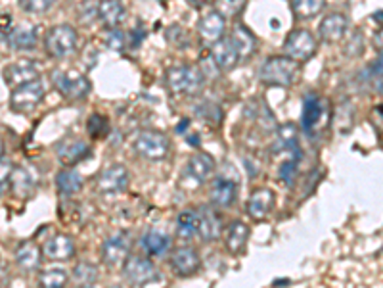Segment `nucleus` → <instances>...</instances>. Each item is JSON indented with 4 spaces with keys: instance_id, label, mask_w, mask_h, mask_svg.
Instances as JSON below:
<instances>
[{
    "instance_id": "nucleus-10",
    "label": "nucleus",
    "mask_w": 383,
    "mask_h": 288,
    "mask_svg": "<svg viewBox=\"0 0 383 288\" xmlns=\"http://www.w3.org/2000/svg\"><path fill=\"white\" fill-rule=\"evenodd\" d=\"M316 39L311 31L306 29H293L286 39L283 45V52L286 56H290L291 60L295 62H308L314 54H316Z\"/></svg>"
},
{
    "instance_id": "nucleus-17",
    "label": "nucleus",
    "mask_w": 383,
    "mask_h": 288,
    "mask_svg": "<svg viewBox=\"0 0 383 288\" xmlns=\"http://www.w3.org/2000/svg\"><path fill=\"white\" fill-rule=\"evenodd\" d=\"M4 81L10 89H17V86L31 83V81H37L38 79V68L29 60H19V62L10 63L4 68Z\"/></svg>"
},
{
    "instance_id": "nucleus-15",
    "label": "nucleus",
    "mask_w": 383,
    "mask_h": 288,
    "mask_svg": "<svg viewBox=\"0 0 383 288\" xmlns=\"http://www.w3.org/2000/svg\"><path fill=\"white\" fill-rule=\"evenodd\" d=\"M276 206V196L274 192L267 187L255 188L251 196L247 198L245 204V211L253 221H263L270 215V211L274 210Z\"/></svg>"
},
{
    "instance_id": "nucleus-32",
    "label": "nucleus",
    "mask_w": 383,
    "mask_h": 288,
    "mask_svg": "<svg viewBox=\"0 0 383 288\" xmlns=\"http://www.w3.org/2000/svg\"><path fill=\"white\" fill-rule=\"evenodd\" d=\"M33 188H35V179H33V175L29 173V169H25V167H14V173H12V187H10V190H12L15 196L25 198V196H29L31 192H33Z\"/></svg>"
},
{
    "instance_id": "nucleus-27",
    "label": "nucleus",
    "mask_w": 383,
    "mask_h": 288,
    "mask_svg": "<svg viewBox=\"0 0 383 288\" xmlns=\"http://www.w3.org/2000/svg\"><path fill=\"white\" fill-rule=\"evenodd\" d=\"M228 37L230 40H232V45L236 47L242 62L247 60L249 56H253L255 48H257V40H255V35H253L247 27H244V25H236V27L230 31Z\"/></svg>"
},
{
    "instance_id": "nucleus-26",
    "label": "nucleus",
    "mask_w": 383,
    "mask_h": 288,
    "mask_svg": "<svg viewBox=\"0 0 383 288\" xmlns=\"http://www.w3.org/2000/svg\"><path fill=\"white\" fill-rule=\"evenodd\" d=\"M247 241H249V227L245 225L244 221H232L226 229V236H224L230 254L240 256L247 246Z\"/></svg>"
},
{
    "instance_id": "nucleus-35",
    "label": "nucleus",
    "mask_w": 383,
    "mask_h": 288,
    "mask_svg": "<svg viewBox=\"0 0 383 288\" xmlns=\"http://www.w3.org/2000/svg\"><path fill=\"white\" fill-rule=\"evenodd\" d=\"M326 0H291V10L299 20H311L324 10Z\"/></svg>"
},
{
    "instance_id": "nucleus-38",
    "label": "nucleus",
    "mask_w": 383,
    "mask_h": 288,
    "mask_svg": "<svg viewBox=\"0 0 383 288\" xmlns=\"http://www.w3.org/2000/svg\"><path fill=\"white\" fill-rule=\"evenodd\" d=\"M86 131L91 135L92 139H106L109 135V119L102 114H92L86 121Z\"/></svg>"
},
{
    "instance_id": "nucleus-28",
    "label": "nucleus",
    "mask_w": 383,
    "mask_h": 288,
    "mask_svg": "<svg viewBox=\"0 0 383 288\" xmlns=\"http://www.w3.org/2000/svg\"><path fill=\"white\" fill-rule=\"evenodd\" d=\"M176 234L182 241H192L194 236L199 234V211L198 210H184L176 218Z\"/></svg>"
},
{
    "instance_id": "nucleus-7",
    "label": "nucleus",
    "mask_w": 383,
    "mask_h": 288,
    "mask_svg": "<svg viewBox=\"0 0 383 288\" xmlns=\"http://www.w3.org/2000/svg\"><path fill=\"white\" fill-rule=\"evenodd\" d=\"M129 181L130 173L125 165L109 164L98 173V177L94 181V188L102 196H115L127 190Z\"/></svg>"
},
{
    "instance_id": "nucleus-25",
    "label": "nucleus",
    "mask_w": 383,
    "mask_h": 288,
    "mask_svg": "<svg viewBox=\"0 0 383 288\" xmlns=\"http://www.w3.org/2000/svg\"><path fill=\"white\" fill-rule=\"evenodd\" d=\"M96 17L106 29H115L125 17V6L121 0H100L96 4Z\"/></svg>"
},
{
    "instance_id": "nucleus-24",
    "label": "nucleus",
    "mask_w": 383,
    "mask_h": 288,
    "mask_svg": "<svg viewBox=\"0 0 383 288\" xmlns=\"http://www.w3.org/2000/svg\"><path fill=\"white\" fill-rule=\"evenodd\" d=\"M42 250L35 242H23L15 250V264L25 273H35L42 265Z\"/></svg>"
},
{
    "instance_id": "nucleus-47",
    "label": "nucleus",
    "mask_w": 383,
    "mask_h": 288,
    "mask_svg": "<svg viewBox=\"0 0 383 288\" xmlns=\"http://www.w3.org/2000/svg\"><path fill=\"white\" fill-rule=\"evenodd\" d=\"M188 123H190L188 119H182V121H180V125L176 127V132H180V135H184V129L188 127Z\"/></svg>"
},
{
    "instance_id": "nucleus-46",
    "label": "nucleus",
    "mask_w": 383,
    "mask_h": 288,
    "mask_svg": "<svg viewBox=\"0 0 383 288\" xmlns=\"http://www.w3.org/2000/svg\"><path fill=\"white\" fill-rule=\"evenodd\" d=\"M374 48H377L380 52H383V27L374 35Z\"/></svg>"
},
{
    "instance_id": "nucleus-6",
    "label": "nucleus",
    "mask_w": 383,
    "mask_h": 288,
    "mask_svg": "<svg viewBox=\"0 0 383 288\" xmlns=\"http://www.w3.org/2000/svg\"><path fill=\"white\" fill-rule=\"evenodd\" d=\"M134 152L148 162H161L171 152V140L161 131H142L134 139Z\"/></svg>"
},
{
    "instance_id": "nucleus-22",
    "label": "nucleus",
    "mask_w": 383,
    "mask_h": 288,
    "mask_svg": "<svg viewBox=\"0 0 383 288\" xmlns=\"http://www.w3.org/2000/svg\"><path fill=\"white\" fill-rule=\"evenodd\" d=\"M237 196V183L228 177H217L211 185L209 200L217 208H228L234 204Z\"/></svg>"
},
{
    "instance_id": "nucleus-45",
    "label": "nucleus",
    "mask_w": 383,
    "mask_h": 288,
    "mask_svg": "<svg viewBox=\"0 0 383 288\" xmlns=\"http://www.w3.org/2000/svg\"><path fill=\"white\" fill-rule=\"evenodd\" d=\"M362 48H364V45H362V33H354L349 47H347V54L351 56V58L360 56L362 54Z\"/></svg>"
},
{
    "instance_id": "nucleus-30",
    "label": "nucleus",
    "mask_w": 383,
    "mask_h": 288,
    "mask_svg": "<svg viewBox=\"0 0 383 288\" xmlns=\"http://www.w3.org/2000/svg\"><path fill=\"white\" fill-rule=\"evenodd\" d=\"M56 187H58V192L61 196H73L83 188V177L75 169L65 167L56 175Z\"/></svg>"
},
{
    "instance_id": "nucleus-4",
    "label": "nucleus",
    "mask_w": 383,
    "mask_h": 288,
    "mask_svg": "<svg viewBox=\"0 0 383 288\" xmlns=\"http://www.w3.org/2000/svg\"><path fill=\"white\" fill-rule=\"evenodd\" d=\"M77 43H79V35L68 24L56 25L52 29H48L45 37V48L50 58L61 60L68 58L77 50Z\"/></svg>"
},
{
    "instance_id": "nucleus-37",
    "label": "nucleus",
    "mask_w": 383,
    "mask_h": 288,
    "mask_svg": "<svg viewBox=\"0 0 383 288\" xmlns=\"http://www.w3.org/2000/svg\"><path fill=\"white\" fill-rule=\"evenodd\" d=\"M299 160H301V146L295 150H291V158L290 160H286L282 165H280V179L291 187L293 185V181L297 177V164Z\"/></svg>"
},
{
    "instance_id": "nucleus-13",
    "label": "nucleus",
    "mask_w": 383,
    "mask_h": 288,
    "mask_svg": "<svg viewBox=\"0 0 383 288\" xmlns=\"http://www.w3.org/2000/svg\"><path fill=\"white\" fill-rule=\"evenodd\" d=\"M130 250V236L127 233H117L114 236H109L102 244V262L107 265V267H117L121 265L127 257H129Z\"/></svg>"
},
{
    "instance_id": "nucleus-2",
    "label": "nucleus",
    "mask_w": 383,
    "mask_h": 288,
    "mask_svg": "<svg viewBox=\"0 0 383 288\" xmlns=\"http://www.w3.org/2000/svg\"><path fill=\"white\" fill-rule=\"evenodd\" d=\"M299 62L290 56H272L259 68V79L267 86H290L297 79Z\"/></svg>"
},
{
    "instance_id": "nucleus-48",
    "label": "nucleus",
    "mask_w": 383,
    "mask_h": 288,
    "mask_svg": "<svg viewBox=\"0 0 383 288\" xmlns=\"http://www.w3.org/2000/svg\"><path fill=\"white\" fill-rule=\"evenodd\" d=\"M2 152H4V140L0 137V158H2Z\"/></svg>"
},
{
    "instance_id": "nucleus-33",
    "label": "nucleus",
    "mask_w": 383,
    "mask_h": 288,
    "mask_svg": "<svg viewBox=\"0 0 383 288\" xmlns=\"http://www.w3.org/2000/svg\"><path fill=\"white\" fill-rule=\"evenodd\" d=\"M362 79L374 93L383 94V54L377 56L374 62L368 66L362 73Z\"/></svg>"
},
{
    "instance_id": "nucleus-20",
    "label": "nucleus",
    "mask_w": 383,
    "mask_h": 288,
    "mask_svg": "<svg viewBox=\"0 0 383 288\" xmlns=\"http://www.w3.org/2000/svg\"><path fill=\"white\" fill-rule=\"evenodd\" d=\"M347 29H349V20L343 14H329L320 22V27H318V33H320V39L328 45H334V43H339L347 35Z\"/></svg>"
},
{
    "instance_id": "nucleus-19",
    "label": "nucleus",
    "mask_w": 383,
    "mask_h": 288,
    "mask_svg": "<svg viewBox=\"0 0 383 288\" xmlns=\"http://www.w3.org/2000/svg\"><path fill=\"white\" fill-rule=\"evenodd\" d=\"M75 242L68 234H54L42 246V254L52 262H68L75 257Z\"/></svg>"
},
{
    "instance_id": "nucleus-14",
    "label": "nucleus",
    "mask_w": 383,
    "mask_h": 288,
    "mask_svg": "<svg viewBox=\"0 0 383 288\" xmlns=\"http://www.w3.org/2000/svg\"><path fill=\"white\" fill-rule=\"evenodd\" d=\"M199 37L205 47H213L217 40H221L226 33V17L219 10H211L201 16L198 24Z\"/></svg>"
},
{
    "instance_id": "nucleus-8",
    "label": "nucleus",
    "mask_w": 383,
    "mask_h": 288,
    "mask_svg": "<svg viewBox=\"0 0 383 288\" xmlns=\"http://www.w3.org/2000/svg\"><path fill=\"white\" fill-rule=\"evenodd\" d=\"M123 277L134 287H144L159 280V271L150 257L129 256L123 262Z\"/></svg>"
},
{
    "instance_id": "nucleus-31",
    "label": "nucleus",
    "mask_w": 383,
    "mask_h": 288,
    "mask_svg": "<svg viewBox=\"0 0 383 288\" xmlns=\"http://www.w3.org/2000/svg\"><path fill=\"white\" fill-rule=\"evenodd\" d=\"M142 248L146 250L148 256H163L167 254V250L171 248V236L159 231H150L142 236Z\"/></svg>"
},
{
    "instance_id": "nucleus-34",
    "label": "nucleus",
    "mask_w": 383,
    "mask_h": 288,
    "mask_svg": "<svg viewBox=\"0 0 383 288\" xmlns=\"http://www.w3.org/2000/svg\"><path fill=\"white\" fill-rule=\"evenodd\" d=\"M73 280H75L77 285H81V287H92V285H96V280H98L100 273L98 267L91 262H79V264L73 267Z\"/></svg>"
},
{
    "instance_id": "nucleus-16",
    "label": "nucleus",
    "mask_w": 383,
    "mask_h": 288,
    "mask_svg": "<svg viewBox=\"0 0 383 288\" xmlns=\"http://www.w3.org/2000/svg\"><path fill=\"white\" fill-rule=\"evenodd\" d=\"M211 62L219 71H232L237 63H242L236 47L232 45L230 37H222L211 47Z\"/></svg>"
},
{
    "instance_id": "nucleus-29",
    "label": "nucleus",
    "mask_w": 383,
    "mask_h": 288,
    "mask_svg": "<svg viewBox=\"0 0 383 288\" xmlns=\"http://www.w3.org/2000/svg\"><path fill=\"white\" fill-rule=\"evenodd\" d=\"M297 125L286 123L278 127L276 132V140L272 144V152H291V150L299 149V137H297Z\"/></svg>"
},
{
    "instance_id": "nucleus-23",
    "label": "nucleus",
    "mask_w": 383,
    "mask_h": 288,
    "mask_svg": "<svg viewBox=\"0 0 383 288\" xmlns=\"http://www.w3.org/2000/svg\"><path fill=\"white\" fill-rule=\"evenodd\" d=\"M6 43L10 48L19 50V52H27L37 47L38 43V29L33 24H22L12 29V33L8 35Z\"/></svg>"
},
{
    "instance_id": "nucleus-9",
    "label": "nucleus",
    "mask_w": 383,
    "mask_h": 288,
    "mask_svg": "<svg viewBox=\"0 0 383 288\" xmlns=\"http://www.w3.org/2000/svg\"><path fill=\"white\" fill-rule=\"evenodd\" d=\"M42 98H45V85L37 79L17 89H12L10 108L15 114H29L42 102Z\"/></svg>"
},
{
    "instance_id": "nucleus-21",
    "label": "nucleus",
    "mask_w": 383,
    "mask_h": 288,
    "mask_svg": "<svg viewBox=\"0 0 383 288\" xmlns=\"http://www.w3.org/2000/svg\"><path fill=\"white\" fill-rule=\"evenodd\" d=\"M222 219L211 206L199 208V234L203 242H214L221 238Z\"/></svg>"
},
{
    "instance_id": "nucleus-43",
    "label": "nucleus",
    "mask_w": 383,
    "mask_h": 288,
    "mask_svg": "<svg viewBox=\"0 0 383 288\" xmlns=\"http://www.w3.org/2000/svg\"><path fill=\"white\" fill-rule=\"evenodd\" d=\"M106 45L111 50H117V52H121V50H125V47L129 45V40H127V37H125V33L121 31V29H109V33H107L106 37Z\"/></svg>"
},
{
    "instance_id": "nucleus-41",
    "label": "nucleus",
    "mask_w": 383,
    "mask_h": 288,
    "mask_svg": "<svg viewBox=\"0 0 383 288\" xmlns=\"http://www.w3.org/2000/svg\"><path fill=\"white\" fill-rule=\"evenodd\" d=\"M27 14H45L52 8L54 0H17Z\"/></svg>"
},
{
    "instance_id": "nucleus-12",
    "label": "nucleus",
    "mask_w": 383,
    "mask_h": 288,
    "mask_svg": "<svg viewBox=\"0 0 383 288\" xmlns=\"http://www.w3.org/2000/svg\"><path fill=\"white\" fill-rule=\"evenodd\" d=\"M169 265H171V271L175 273L176 277L188 279L201 269V256H199L198 250L192 248V246H180L171 254Z\"/></svg>"
},
{
    "instance_id": "nucleus-1",
    "label": "nucleus",
    "mask_w": 383,
    "mask_h": 288,
    "mask_svg": "<svg viewBox=\"0 0 383 288\" xmlns=\"http://www.w3.org/2000/svg\"><path fill=\"white\" fill-rule=\"evenodd\" d=\"M165 81H167L169 91L173 94L196 96L205 86V73L199 70L198 66L182 63V66H175L167 70Z\"/></svg>"
},
{
    "instance_id": "nucleus-40",
    "label": "nucleus",
    "mask_w": 383,
    "mask_h": 288,
    "mask_svg": "<svg viewBox=\"0 0 383 288\" xmlns=\"http://www.w3.org/2000/svg\"><path fill=\"white\" fill-rule=\"evenodd\" d=\"M14 162L8 158H0V196H4L12 187V173H14Z\"/></svg>"
},
{
    "instance_id": "nucleus-39",
    "label": "nucleus",
    "mask_w": 383,
    "mask_h": 288,
    "mask_svg": "<svg viewBox=\"0 0 383 288\" xmlns=\"http://www.w3.org/2000/svg\"><path fill=\"white\" fill-rule=\"evenodd\" d=\"M196 114H198L203 121H209L211 125H219L222 121V112L221 108L213 104V102H203L201 106L196 108Z\"/></svg>"
},
{
    "instance_id": "nucleus-11",
    "label": "nucleus",
    "mask_w": 383,
    "mask_h": 288,
    "mask_svg": "<svg viewBox=\"0 0 383 288\" xmlns=\"http://www.w3.org/2000/svg\"><path fill=\"white\" fill-rule=\"evenodd\" d=\"M214 172V160L205 152H198L188 158V164L184 167L182 181L186 187H201L205 185Z\"/></svg>"
},
{
    "instance_id": "nucleus-3",
    "label": "nucleus",
    "mask_w": 383,
    "mask_h": 288,
    "mask_svg": "<svg viewBox=\"0 0 383 288\" xmlns=\"http://www.w3.org/2000/svg\"><path fill=\"white\" fill-rule=\"evenodd\" d=\"M329 125V104L326 98L311 93L303 102V114H301V129L306 135H318L322 129Z\"/></svg>"
},
{
    "instance_id": "nucleus-36",
    "label": "nucleus",
    "mask_w": 383,
    "mask_h": 288,
    "mask_svg": "<svg viewBox=\"0 0 383 288\" xmlns=\"http://www.w3.org/2000/svg\"><path fill=\"white\" fill-rule=\"evenodd\" d=\"M69 280V275L61 267H50L38 273V285L45 288H61L65 287Z\"/></svg>"
},
{
    "instance_id": "nucleus-18",
    "label": "nucleus",
    "mask_w": 383,
    "mask_h": 288,
    "mask_svg": "<svg viewBox=\"0 0 383 288\" xmlns=\"http://www.w3.org/2000/svg\"><path fill=\"white\" fill-rule=\"evenodd\" d=\"M56 154L63 167H73L91 156V146L81 139H68L58 144Z\"/></svg>"
},
{
    "instance_id": "nucleus-44",
    "label": "nucleus",
    "mask_w": 383,
    "mask_h": 288,
    "mask_svg": "<svg viewBox=\"0 0 383 288\" xmlns=\"http://www.w3.org/2000/svg\"><path fill=\"white\" fill-rule=\"evenodd\" d=\"M12 16L6 14V12H0V40H6L8 35L12 33L14 29V25H12Z\"/></svg>"
},
{
    "instance_id": "nucleus-42",
    "label": "nucleus",
    "mask_w": 383,
    "mask_h": 288,
    "mask_svg": "<svg viewBox=\"0 0 383 288\" xmlns=\"http://www.w3.org/2000/svg\"><path fill=\"white\" fill-rule=\"evenodd\" d=\"M245 6V0H217V10L224 17H232L240 14V10Z\"/></svg>"
},
{
    "instance_id": "nucleus-5",
    "label": "nucleus",
    "mask_w": 383,
    "mask_h": 288,
    "mask_svg": "<svg viewBox=\"0 0 383 288\" xmlns=\"http://www.w3.org/2000/svg\"><path fill=\"white\" fill-rule=\"evenodd\" d=\"M52 81L54 86L58 89V93L68 100H83L91 94V79L84 73H77L73 70H56L52 73Z\"/></svg>"
}]
</instances>
